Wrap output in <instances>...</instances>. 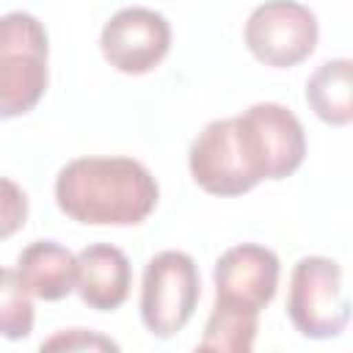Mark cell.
Masks as SVG:
<instances>
[{
	"instance_id": "cell-8",
	"label": "cell",
	"mask_w": 353,
	"mask_h": 353,
	"mask_svg": "<svg viewBox=\"0 0 353 353\" xmlns=\"http://www.w3.org/2000/svg\"><path fill=\"white\" fill-rule=\"evenodd\" d=\"M279 256L256 243H240L223 251L215 262V301H229L262 312L279 287Z\"/></svg>"
},
{
	"instance_id": "cell-15",
	"label": "cell",
	"mask_w": 353,
	"mask_h": 353,
	"mask_svg": "<svg viewBox=\"0 0 353 353\" xmlns=\"http://www.w3.org/2000/svg\"><path fill=\"white\" fill-rule=\"evenodd\" d=\"M28 221V196L25 190L0 176V240H8L11 234H17Z\"/></svg>"
},
{
	"instance_id": "cell-11",
	"label": "cell",
	"mask_w": 353,
	"mask_h": 353,
	"mask_svg": "<svg viewBox=\"0 0 353 353\" xmlns=\"http://www.w3.org/2000/svg\"><path fill=\"white\" fill-rule=\"evenodd\" d=\"M17 276L33 298L61 301L74 290L77 256L55 240H33L17 256Z\"/></svg>"
},
{
	"instance_id": "cell-1",
	"label": "cell",
	"mask_w": 353,
	"mask_h": 353,
	"mask_svg": "<svg viewBox=\"0 0 353 353\" xmlns=\"http://www.w3.org/2000/svg\"><path fill=\"white\" fill-rule=\"evenodd\" d=\"M152 171L132 157H77L55 176L58 210L88 226H135L157 207Z\"/></svg>"
},
{
	"instance_id": "cell-9",
	"label": "cell",
	"mask_w": 353,
	"mask_h": 353,
	"mask_svg": "<svg viewBox=\"0 0 353 353\" xmlns=\"http://www.w3.org/2000/svg\"><path fill=\"white\" fill-rule=\"evenodd\" d=\"M132 287V268L121 248L108 243L85 245L77 254V281L74 290L88 309L116 312Z\"/></svg>"
},
{
	"instance_id": "cell-5",
	"label": "cell",
	"mask_w": 353,
	"mask_h": 353,
	"mask_svg": "<svg viewBox=\"0 0 353 353\" xmlns=\"http://www.w3.org/2000/svg\"><path fill=\"white\" fill-rule=\"evenodd\" d=\"M201 298L199 268L185 251H160L146 262L141 281V320L152 336L179 334Z\"/></svg>"
},
{
	"instance_id": "cell-16",
	"label": "cell",
	"mask_w": 353,
	"mask_h": 353,
	"mask_svg": "<svg viewBox=\"0 0 353 353\" xmlns=\"http://www.w3.org/2000/svg\"><path fill=\"white\" fill-rule=\"evenodd\" d=\"M55 347H66V350H119V345L108 336H99L94 331L85 328H72L63 334H55L52 339L41 342V350H55Z\"/></svg>"
},
{
	"instance_id": "cell-3",
	"label": "cell",
	"mask_w": 353,
	"mask_h": 353,
	"mask_svg": "<svg viewBox=\"0 0 353 353\" xmlns=\"http://www.w3.org/2000/svg\"><path fill=\"white\" fill-rule=\"evenodd\" d=\"M50 41L44 25L28 11L0 17V119H17L47 91Z\"/></svg>"
},
{
	"instance_id": "cell-7",
	"label": "cell",
	"mask_w": 353,
	"mask_h": 353,
	"mask_svg": "<svg viewBox=\"0 0 353 353\" xmlns=\"http://www.w3.org/2000/svg\"><path fill=\"white\" fill-rule=\"evenodd\" d=\"M99 47L113 69L124 74H146L168 55L171 25L154 8L130 6L105 22Z\"/></svg>"
},
{
	"instance_id": "cell-12",
	"label": "cell",
	"mask_w": 353,
	"mask_h": 353,
	"mask_svg": "<svg viewBox=\"0 0 353 353\" xmlns=\"http://www.w3.org/2000/svg\"><path fill=\"white\" fill-rule=\"evenodd\" d=\"M353 63L350 58H334L320 63L306 80V102L325 124L345 127L353 121Z\"/></svg>"
},
{
	"instance_id": "cell-6",
	"label": "cell",
	"mask_w": 353,
	"mask_h": 353,
	"mask_svg": "<svg viewBox=\"0 0 353 353\" xmlns=\"http://www.w3.org/2000/svg\"><path fill=\"white\" fill-rule=\"evenodd\" d=\"M317 17L298 0H265L245 22V47L273 69H290L306 61L317 47Z\"/></svg>"
},
{
	"instance_id": "cell-2",
	"label": "cell",
	"mask_w": 353,
	"mask_h": 353,
	"mask_svg": "<svg viewBox=\"0 0 353 353\" xmlns=\"http://www.w3.org/2000/svg\"><path fill=\"white\" fill-rule=\"evenodd\" d=\"M188 165L193 182L212 196H240L268 179V154L245 110L210 121L193 138Z\"/></svg>"
},
{
	"instance_id": "cell-13",
	"label": "cell",
	"mask_w": 353,
	"mask_h": 353,
	"mask_svg": "<svg viewBox=\"0 0 353 353\" xmlns=\"http://www.w3.org/2000/svg\"><path fill=\"white\" fill-rule=\"evenodd\" d=\"M259 328V312L229 303V301H215L210 320L204 325V336L199 342V350H221V353H251L254 339Z\"/></svg>"
},
{
	"instance_id": "cell-10",
	"label": "cell",
	"mask_w": 353,
	"mask_h": 353,
	"mask_svg": "<svg viewBox=\"0 0 353 353\" xmlns=\"http://www.w3.org/2000/svg\"><path fill=\"white\" fill-rule=\"evenodd\" d=\"M268 154V179L295 174L306 157V135L298 116L279 102H256L245 110Z\"/></svg>"
},
{
	"instance_id": "cell-4",
	"label": "cell",
	"mask_w": 353,
	"mask_h": 353,
	"mask_svg": "<svg viewBox=\"0 0 353 353\" xmlns=\"http://www.w3.org/2000/svg\"><path fill=\"white\" fill-rule=\"evenodd\" d=\"M287 317L301 336L334 339L350 320L342 290V268L331 256H303L290 273Z\"/></svg>"
},
{
	"instance_id": "cell-14",
	"label": "cell",
	"mask_w": 353,
	"mask_h": 353,
	"mask_svg": "<svg viewBox=\"0 0 353 353\" xmlns=\"http://www.w3.org/2000/svg\"><path fill=\"white\" fill-rule=\"evenodd\" d=\"M36 323L30 292L19 281L17 270L0 268V336L19 342L28 339Z\"/></svg>"
}]
</instances>
